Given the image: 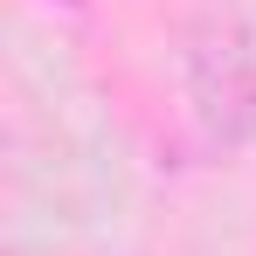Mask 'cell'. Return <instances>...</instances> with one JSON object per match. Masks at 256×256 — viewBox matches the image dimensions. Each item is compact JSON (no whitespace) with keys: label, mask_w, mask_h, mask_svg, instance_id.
Instances as JSON below:
<instances>
[{"label":"cell","mask_w":256,"mask_h":256,"mask_svg":"<svg viewBox=\"0 0 256 256\" xmlns=\"http://www.w3.org/2000/svg\"><path fill=\"white\" fill-rule=\"evenodd\" d=\"M187 104L214 146L256 138V28L242 14H208L187 35Z\"/></svg>","instance_id":"1"}]
</instances>
